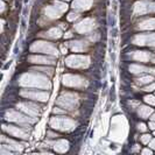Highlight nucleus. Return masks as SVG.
<instances>
[{
    "instance_id": "1",
    "label": "nucleus",
    "mask_w": 155,
    "mask_h": 155,
    "mask_svg": "<svg viewBox=\"0 0 155 155\" xmlns=\"http://www.w3.org/2000/svg\"><path fill=\"white\" fill-rule=\"evenodd\" d=\"M128 133V125L123 116L114 117L111 124L110 139L116 142H124Z\"/></svg>"
},
{
    "instance_id": "2",
    "label": "nucleus",
    "mask_w": 155,
    "mask_h": 155,
    "mask_svg": "<svg viewBox=\"0 0 155 155\" xmlns=\"http://www.w3.org/2000/svg\"><path fill=\"white\" fill-rule=\"evenodd\" d=\"M19 83L22 86L27 87H39V89H50V81L46 77L42 76L40 74L35 72H28V74H23L20 77Z\"/></svg>"
},
{
    "instance_id": "3",
    "label": "nucleus",
    "mask_w": 155,
    "mask_h": 155,
    "mask_svg": "<svg viewBox=\"0 0 155 155\" xmlns=\"http://www.w3.org/2000/svg\"><path fill=\"white\" fill-rule=\"evenodd\" d=\"M50 126L57 130V131H62V132H70L72 130H75L76 123L75 120L65 118V117H54L50 119Z\"/></svg>"
},
{
    "instance_id": "4",
    "label": "nucleus",
    "mask_w": 155,
    "mask_h": 155,
    "mask_svg": "<svg viewBox=\"0 0 155 155\" xmlns=\"http://www.w3.org/2000/svg\"><path fill=\"white\" fill-rule=\"evenodd\" d=\"M5 118L7 119L8 121H13V123H16V124L19 125H31V124H34L36 121V118L35 117L23 114V113H20V112H16L14 110L7 111Z\"/></svg>"
},
{
    "instance_id": "5",
    "label": "nucleus",
    "mask_w": 155,
    "mask_h": 155,
    "mask_svg": "<svg viewBox=\"0 0 155 155\" xmlns=\"http://www.w3.org/2000/svg\"><path fill=\"white\" fill-rule=\"evenodd\" d=\"M78 96L76 93L72 92H64L62 93L58 99H57V105L65 110H74L77 107L78 105Z\"/></svg>"
},
{
    "instance_id": "6",
    "label": "nucleus",
    "mask_w": 155,
    "mask_h": 155,
    "mask_svg": "<svg viewBox=\"0 0 155 155\" xmlns=\"http://www.w3.org/2000/svg\"><path fill=\"white\" fill-rule=\"evenodd\" d=\"M65 64L74 69H85L90 65V57L86 55H71L67 57Z\"/></svg>"
},
{
    "instance_id": "7",
    "label": "nucleus",
    "mask_w": 155,
    "mask_h": 155,
    "mask_svg": "<svg viewBox=\"0 0 155 155\" xmlns=\"http://www.w3.org/2000/svg\"><path fill=\"white\" fill-rule=\"evenodd\" d=\"M31 53H43V54L51 55V56H57L58 50L53 43H49L47 41H38L34 42L31 46Z\"/></svg>"
},
{
    "instance_id": "8",
    "label": "nucleus",
    "mask_w": 155,
    "mask_h": 155,
    "mask_svg": "<svg viewBox=\"0 0 155 155\" xmlns=\"http://www.w3.org/2000/svg\"><path fill=\"white\" fill-rule=\"evenodd\" d=\"M62 82L65 86H70V87H85L87 85L85 78L81 77L78 75H70V74L63 76Z\"/></svg>"
},
{
    "instance_id": "9",
    "label": "nucleus",
    "mask_w": 155,
    "mask_h": 155,
    "mask_svg": "<svg viewBox=\"0 0 155 155\" xmlns=\"http://www.w3.org/2000/svg\"><path fill=\"white\" fill-rule=\"evenodd\" d=\"M155 12V2L153 1H138L134 5V14L135 15H142L147 13H154Z\"/></svg>"
},
{
    "instance_id": "10",
    "label": "nucleus",
    "mask_w": 155,
    "mask_h": 155,
    "mask_svg": "<svg viewBox=\"0 0 155 155\" xmlns=\"http://www.w3.org/2000/svg\"><path fill=\"white\" fill-rule=\"evenodd\" d=\"M94 26H96V21L91 18H86L75 25V31L79 34H87L94 28Z\"/></svg>"
},
{
    "instance_id": "11",
    "label": "nucleus",
    "mask_w": 155,
    "mask_h": 155,
    "mask_svg": "<svg viewBox=\"0 0 155 155\" xmlns=\"http://www.w3.org/2000/svg\"><path fill=\"white\" fill-rule=\"evenodd\" d=\"M20 94L28 98V99H34V101H46L49 98V93L45 92V91H36V90H22Z\"/></svg>"
},
{
    "instance_id": "12",
    "label": "nucleus",
    "mask_w": 155,
    "mask_h": 155,
    "mask_svg": "<svg viewBox=\"0 0 155 155\" xmlns=\"http://www.w3.org/2000/svg\"><path fill=\"white\" fill-rule=\"evenodd\" d=\"M133 43L138 46L155 47V34H138L134 36Z\"/></svg>"
},
{
    "instance_id": "13",
    "label": "nucleus",
    "mask_w": 155,
    "mask_h": 155,
    "mask_svg": "<svg viewBox=\"0 0 155 155\" xmlns=\"http://www.w3.org/2000/svg\"><path fill=\"white\" fill-rule=\"evenodd\" d=\"M2 130L8 134L15 137V138H20V139H28L29 138V132L27 130H25L23 127H15V126H2Z\"/></svg>"
},
{
    "instance_id": "14",
    "label": "nucleus",
    "mask_w": 155,
    "mask_h": 155,
    "mask_svg": "<svg viewBox=\"0 0 155 155\" xmlns=\"http://www.w3.org/2000/svg\"><path fill=\"white\" fill-rule=\"evenodd\" d=\"M16 107L19 110H21L22 112H25L26 114L31 117H38L41 112V110L38 105L33 104V103H19L16 105Z\"/></svg>"
},
{
    "instance_id": "15",
    "label": "nucleus",
    "mask_w": 155,
    "mask_h": 155,
    "mask_svg": "<svg viewBox=\"0 0 155 155\" xmlns=\"http://www.w3.org/2000/svg\"><path fill=\"white\" fill-rule=\"evenodd\" d=\"M28 60L31 63H36V64H54L56 63L54 56H40V55H31L28 57Z\"/></svg>"
},
{
    "instance_id": "16",
    "label": "nucleus",
    "mask_w": 155,
    "mask_h": 155,
    "mask_svg": "<svg viewBox=\"0 0 155 155\" xmlns=\"http://www.w3.org/2000/svg\"><path fill=\"white\" fill-rule=\"evenodd\" d=\"M92 2H93L92 0H74L72 7H74V9L79 11V12H82V11H87V9L91 8Z\"/></svg>"
},
{
    "instance_id": "17",
    "label": "nucleus",
    "mask_w": 155,
    "mask_h": 155,
    "mask_svg": "<svg viewBox=\"0 0 155 155\" xmlns=\"http://www.w3.org/2000/svg\"><path fill=\"white\" fill-rule=\"evenodd\" d=\"M69 47L71 51L74 53H82L87 49L89 43L85 41H72V42H69Z\"/></svg>"
},
{
    "instance_id": "18",
    "label": "nucleus",
    "mask_w": 155,
    "mask_h": 155,
    "mask_svg": "<svg viewBox=\"0 0 155 155\" xmlns=\"http://www.w3.org/2000/svg\"><path fill=\"white\" fill-rule=\"evenodd\" d=\"M131 57H132V60L138 61V62H149L153 58L152 54L147 53V51H134Z\"/></svg>"
},
{
    "instance_id": "19",
    "label": "nucleus",
    "mask_w": 155,
    "mask_h": 155,
    "mask_svg": "<svg viewBox=\"0 0 155 155\" xmlns=\"http://www.w3.org/2000/svg\"><path fill=\"white\" fill-rule=\"evenodd\" d=\"M45 14H46L47 18L54 20V19H58L63 13L54 5V6H47V7L45 8Z\"/></svg>"
},
{
    "instance_id": "20",
    "label": "nucleus",
    "mask_w": 155,
    "mask_h": 155,
    "mask_svg": "<svg viewBox=\"0 0 155 155\" xmlns=\"http://www.w3.org/2000/svg\"><path fill=\"white\" fill-rule=\"evenodd\" d=\"M54 149L57 153H65L69 149V142L67 140H57L54 142Z\"/></svg>"
},
{
    "instance_id": "21",
    "label": "nucleus",
    "mask_w": 155,
    "mask_h": 155,
    "mask_svg": "<svg viewBox=\"0 0 155 155\" xmlns=\"http://www.w3.org/2000/svg\"><path fill=\"white\" fill-rule=\"evenodd\" d=\"M138 29H142V31H150V29H155V19H146L143 21L138 25Z\"/></svg>"
},
{
    "instance_id": "22",
    "label": "nucleus",
    "mask_w": 155,
    "mask_h": 155,
    "mask_svg": "<svg viewBox=\"0 0 155 155\" xmlns=\"http://www.w3.org/2000/svg\"><path fill=\"white\" fill-rule=\"evenodd\" d=\"M130 71L132 74H142V72H153L155 74L154 69H149V68H146V67H142L140 64H132L130 67Z\"/></svg>"
},
{
    "instance_id": "23",
    "label": "nucleus",
    "mask_w": 155,
    "mask_h": 155,
    "mask_svg": "<svg viewBox=\"0 0 155 155\" xmlns=\"http://www.w3.org/2000/svg\"><path fill=\"white\" fill-rule=\"evenodd\" d=\"M41 35L45 38H48V39H58L62 35V31L60 28H51L46 33H42Z\"/></svg>"
},
{
    "instance_id": "24",
    "label": "nucleus",
    "mask_w": 155,
    "mask_h": 155,
    "mask_svg": "<svg viewBox=\"0 0 155 155\" xmlns=\"http://www.w3.org/2000/svg\"><path fill=\"white\" fill-rule=\"evenodd\" d=\"M1 140H2V142H7L8 143V146L5 145L6 147H8V149L11 148V149H13V150H22L23 146L21 143H19V142H16V141H13V140H11V139H7L6 137H2Z\"/></svg>"
},
{
    "instance_id": "25",
    "label": "nucleus",
    "mask_w": 155,
    "mask_h": 155,
    "mask_svg": "<svg viewBox=\"0 0 155 155\" xmlns=\"http://www.w3.org/2000/svg\"><path fill=\"white\" fill-rule=\"evenodd\" d=\"M138 113L139 116L142 118V119H147L149 116H152L154 113L153 109H150L149 106H140L139 110H138Z\"/></svg>"
},
{
    "instance_id": "26",
    "label": "nucleus",
    "mask_w": 155,
    "mask_h": 155,
    "mask_svg": "<svg viewBox=\"0 0 155 155\" xmlns=\"http://www.w3.org/2000/svg\"><path fill=\"white\" fill-rule=\"evenodd\" d=\"M153 81H154V77L148 75V76H142V77L138 78V79H137V83L141 85V84H149V83H152Z\"/></svg>"
},
{
    "instance_id": "27",
    "label": "nucleus",
    "mask_w": 155,
    "mask_h": 155,
    "mask_svg": "<svg viewBox=\"0 0 155 155\" xmlns=\"http://www.w3.org/2000/svg\"><path fill=\"white\" fill-rule=\"evenodd\" d=\"M54 5L56 6V7L58 8L62 13H64L67 9H68V5L65 4V2H61V1H55L54 2Z\"/></svg>"
},
{
    "instance_id": "28",
    "label": "nucleus",
    "mask_w": 155,
    "mask_h": 155,
    "mask_svg": "<svg viewBox=\"0 0 155 155\" xmlns=\"http://www.w3.org/2000/svg\"><path fill=\"white\" fill-rule=\"evenodd\" d=\"M145 101L147 103V104H149V105H155V97L154 96H146L145 97Z\"/></svg>"
},
{
    "instance_id": "29",
    "label": "nucleus",
    "mask_w": 155,
    "mask_h": 155,
    "mask_svg": "<svg viewBox=\"0 0 155 155\" xmlns=\"http://www.w3.org/2000/svg\"><path fill=\"white\" fill-rule=\"evenodd\" d=\"M152 140V137L149 135V134H145V135H142L141 137V141H142V143H149V141Z\"/></svg>"
},
{
    "instance_id": "30",
    "label": "nucleus",
    "mask_w": 155,
    "mask_h": 155,
    "mask_svg": "<svg viewBox=\"0 0 155 155\" xmlns=\"http://www.w3.org/2000/svg\"><path fill=\"white\" fill-rule=\"evenodd\" d=\"M36 71H42V72H46L48 75H53V71L54 70L50 69V68H39V69H35Z\"/></svg>"
},
{
    "instance_id": "31",
    "label": "nucleus",
    "mask_w": 155,
    "mask_h": 155,
    "mask_svg": "<svg viewBox=\"0 0 155 155\" xmlns=\"http://www.w3.org/2000/svg\"><path fill=\"white\" fill-rule=\"evenodd\" d=\"M79 18V14L78 13H70L69 15H68V20L69 21H74V20H76Z\"/></svg>"
},
{
    "instance_id": "32",
    "label": "nucleus",
    "mask_w": 155,
    "mask_h": 155,
    "mask_svg": "<svg viewBox=\"0 0 155 155\" xmlns=\"http://www.w3.org/2000/svg\"><path fill=\"white\" fill-rule=\"evenodd\" d=\"M153 90H155V83H152L150 85L145 87V91H153Z\"/></svg>"
},
{
    "instance_id": "33",
    "label": "nucleus",
    "mask_w": 155,
    "mask_h": 155,
    "mask_svg": "<svg viewBox=\"0 0 155 155\" xmlns=\"http://www.w3.org/2000/svg\"><path fill=\"white\" fill-rule=\"evenodd\" d=\"M139 130L141 132H146V131H147V127H146L145 124H139Z\"/></svg>"
},
{
    "instance_id": "34",
    "label": "nucleus",
    "mask_w": 155,
    "mask_h": 155,
    "mask_svg": "<svg viewBox=\"0 0 155 155\" xmlns=\"http://www.w3.org/2000/svg\"><path fill=\"white\" fill-rule=\"evenodd\" d=\"M149 147L153 148V149H155V139H153V140H150V141H149Z\"/></svg>"
},
{
    "instance_id": "35",
    "label": "nucleus",
    "mask_w": 155,
    "mask_h": 155,
    "mask_svg": "<svg viewBox=\"0 0 155 155\" xmlns=\"http://www.w3.org/2000/svg\"><path fill=\"white\" fill-rule=\"evenodd\" d=\"M148 127H149L150 130H154V131H155V123L153 121V120H152V121L149 123V125H148Z\"/></svg>"
},
{
    "instance_id": "36",
    "label": "nucleus",
    "mask_w": 155,
    "mask_h": 155,
    "mask_svg": "<svg viewBox=\"0 0 155 155\" xmlns=\"http://www.w3.org/2000/svg\"><path fill=\"white\" fill-rule=\"evenodd\" d=\"M142 154H145V155H150L152 154V150H150V149H143V150H142Z\"/></svg>"
},
{
    "instance_id": "37",
    "label": "nucleus",
    "mask_w": 155,
    "mask_h": 155,
    "mask_svg": "<svg viewBox=\"0 0 155 155\" xmlns=\"http://www.w3.org/2000/svg\"><path fill=\"white\" fill-rule=\"evenodd\" d=\"M150 120L155 121V113H153V114H152V117H150Z\"/></svg>"
},
{
    "instance_id": "38",
    "label": "nucleus",
    "mask_w": 155,
    "mask_h": 155,
    "mask_svg": "<svg viewBox=\"0 0 155 155\" xmlns=\"http://www.w3.org/2000/svg\"><path fill=\"white\" fill-rule=\"evenodd\" d=\"M71 36H72L71 33H67V35H65V38H71Z\"/></svg>"
},
{
    "instance_id": "39",
    "label": "nucleus",
    "mask_w": 155,
    "mask_h": 155,
    "mask_svg": "<svg viewBox=\"0 0 155 155\" xmlns=\"http://www.w3.org/2000/svg\"><path fill=\"white\" fill-rule=\"evenodd\" d=\"M64 1H68V0H64Z\"/></svg>"
},
{
    "instance_id": "40",
    "label": "nucleus",
    "mask_w": 155,
    "mask_h": 155,
    "mask_svg": "<svg viewBox=\"0 0 155 155\" xmlns=\"http://www.w3.org/2000/svg\"><path fill=\"white\" fill-rule=\"evenodd\" d=\"M154 135H155V132H154Z\"/></svg>"
}]
</instances>
